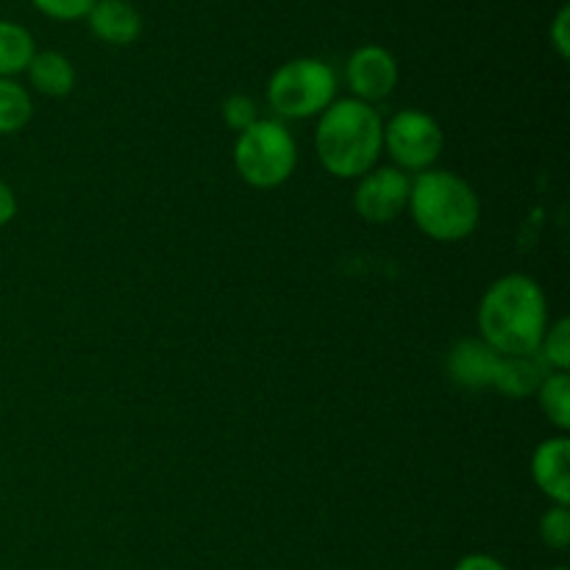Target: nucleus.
Returning a JSON list of instances; mask_svg holds the SVG:
<instances>
[{
    "instance_id": "a211bd4d",
    "label": "nucleus",
    "mask_w": 570,
    "mask_h": 570,
    "mask_svg": "<svg viewBox=\"0 0 570 570\" xmlns=\"http://www.w3.org/2000/svg\"><path fill=\"white\" fill-rule=\"evenodd\" d=\"M95 3H98V0H31V6L39 14L59 22L81 20V17H87L89 11H92Z\"/></svg>"
},
{
    "instance_id": "39448f33",
    "label": "nucleus",
    "mask_w": 570,
    "mask_h": 570,
    "mask_svg": "<svg viewBox=\"0 0 570 570\" xmlns=\"http://www.w3.org/2000/svg\"><path fill=\"white\" fill-rule=\"evenodd\" d=\"M337 95V76L321 59H293L278 67L267 81V104L276 115L289 120L317 117L334 104Z\"/></svg>"
},
{
    "instance_id": "f3484780",
    "label": "nucleus",
    "mask_w": 570,
    "mask_h": 570,
    "mask_svg": "<svg viewBox=\"0 0 570 570\" xmlns=\"http://www.w3.org/2000/svg\"><path fill=\"white\" fill-rule=\"evenodd\" d=\"M538 529L540 540H543L549 549L566 551L570 546V510L562 504H554L549 512H543Z\"/></svg>"
},
{
    "instance_id": "7ed1b4c3",
    "label": "nucleus",
    "mask_w": 570,
    "mask_h": 570,
    "mask_svg": "<svg viewBox=\"0 0 570 570\" xmlns=\"http://www.w3.org/2000/svg\"><path fill=\"white\" fill-rule=\"evenodd\" d=\"M415 226L434 243H460L476 232L482 204L471 184L451 170H423L410 187Z\"/></svg>"
},
{
    "instance_id": "4be33fe9",
    "label": "nucleus",
    "mask_w": 570,
    "mask_h": 570,
    "mask_svg": "<svg viewBox=\"0 0 570 570\" xmlns=\"http://www.w3.org/2000/svg\"><path fill=\"white\" fill-rule=\"evenodd\" d=\"M17 215V198L6 181H0V228L9 226Z\"/></svg>"
},
{
    "instance_id": "4468645a",
    "label": "nucleus",
    "mask_w": 570,
    "mask_h": 570,
    "mask_svg": "<svg viewBox=\"0 0 570 570\" xmlns=\"http://www.w3.org/2000/svg\"><path fill=\"white\" fill-rule=\"evenodd\" d=\"M33 100L26 87L11 78H0V137L17 134L31 122Z\"/></svg>"
},
{
    "instance_id": "f8f14e48",
    "label": "nucleus",
    "mask_w": 570,
    "mask_h": 570,
    "mask_svg": "<svg viewBox=\"0 0 570 570\" xmlns=\"http://www.w3.org/2000/svg\"><path fill=\"white\" fill-rule=\"evenodd\" d=\"M26 72L31 87L48 98H67L76 89V67L59 50H37Z\"/></svg>"
},
{
    "instance_id": "dca6fc26",
    "label": "nucleus",
    "mask_w": 570,
    "mask_h": 570,
    "mask_svg": "<svg viewBox=\"0 0 570 570\" xmlns=\"http://www.w3.org/2000/svg\"><path fill=\"white\" fill-rule=\"evenodd\" d=\"M538 356L543 360V365L549 367V371L568 373V367H570V321L568 317H560L554 326L546 328Z\"/></svg>"
},
{
    "instance_id": "f257e3e1",
    "label": "nucleus",
    "mask_w": 570,
    "mask_h": 570,
    "mask_svg": "<svg viewBox=\"0 0 570 570\" xmlns=\"http://www.w3.org/2000/svg\"><path fill=\"white\" fill-rule=\"evenodd\" d=\"M479 334L501 356H534L549 328V301L532 276L495 278L479 304Z\"/></svg>"
},
{
    "instance_id": "1a4fd4ad",
    "label": "nucleus",
    "mask_w": 570,
    "mask_h": 570,
    "mask_svg": "<svg viewBox=\"0 0 570 570\" xmlns=\"http://www.w3.org/2000/svg\"><path fill=\"white\" fill-rule=\"evenodd\" d=\"M504 356L495 354L482 340H462L449 354V376L468 390L495 387Z\"/></svg>"
},
{
    "instance_id": "9d476101",
    "label": "nucleus",
    "mask_w": 570,
    "mask_h": 570,
    "mask_svg": "<svg viewBox=\"0 0 570 570\" xmlns=\"http://www.w3.org/2000/svg\"><path fill=\"white\" fill-rule=\"evenodd\" d=\"M532 479L554 504L570 507V440L566 434L538 445L532 456Z\"/></svg>"
},
{
    "instance_id": "0eeeda50",
    "label": "nucleus",
    "mask_w": 570,
    "mask_h": 570,
    "mask_svg": "<svg viewBox=\"0 0 570 570\" xmlns=\"http://www.w3.org/2000/svg\"><path fill=\"white\" fill-rule=\"evenodd\" d=\"M410 176L399 167H379V170L365 173L354 189L356 215L373 226L393 223L395 217L404 215L410 204Z\"/></svg>"
},
{
    "instance_id": "f03ea898",
    "label": "nucleus",
    "mask_w": 570,
    "mask_h": 570,
    "mask_svg": "<svg viewBox=\"0 0 570 570\" xmlns=\"http://www.w3.org/2000/svg\"><path fill=\"white\" fill-rule=\"evenodd\" d=\"M382 117L371 104L356 98L334 100L317 122V159L334 178H362L382 154Z\"/></svg>"
},
{
    "instance_id": "412c9836",
    "label": "nucleus",
    "mask_w": 570,
    "mask_h": 570,
    "mask_svg": "<svg viewBox=\"0 0 570 570\" xmlns=\"http://www.w3.org/2000/svg\"><path fill=\"white\" fill-rule=\"evenodd\" d=\"M454 570H510V568L490 554H468L456 562Z\"/></svg>"
},
{
    "instance_id": "2eb2a0df",
    "label": "nucleus",
    "mask_w": 570,
    "mask_h": 570,
    "mask_svg": "<svg viewBox=\"0 0 570 570\" xmlns=\"http://www.w3.org/2000/svg\"><path fill=\"white\" fill-rule=\"evenodd\" d=\"M540 410L546 412L551 423L560 429L562 434L570 429V376L562 371L546 373V379L538 387Z\"/></svg>"
},
{
    "instance_id": "6e6552de",
    "label": "nucleus",
    "mask_w": 570,
    "mask_h": 570,
    "mask_svg": "<svg viewBox=\"0 0 570 570\" xmlns=\"http://www.w3.org/2000/svg\"><path fill=\"white\" fill-rule=\"evenodd\" d=\"M345 78L354 98L373 106L376 100L390 98L399 87V61L384 45H362L348 56Z\"/></svg>"
},
{
    "instance_id": "423d86ee",
    "label": "nucleus",
    "mask_w": 570,
    "mask_h": 570,
    "mask_svg": "<svg viewBox=\"0 0 570 570\" xmlns=\"http://www.w3.org/2000/svg\"><path fill=\"white\" fill-rule=\"evenodd\" d=\"M443 142L440 122L421 109H401L382 128V148L401 173L432 170V165L443 154Z\"/></svg>"
},
{
    "instance_id": "5701e85b",
    "label": "nucleus",
    "mask_w": 570,
    "mask_h": 570,
    "mask_svg": "<svg viewBox=\"0 0 570 570\" xmlns=\"http://www.w3.org/2000/svg\"><path fill=\"white\" fill-rule=\"evenodd\" d=\"M554 570H568V568H554Z\"/></svg>"
},
{
    "instance_id": "9b49d317",
    "label": "nucleus",
    "mask_w": 570,
    "mask_h": 570,
    "mask_svg": "<svg viewBox=\"0 0 570 570\" xmlns=\"http://www.w3.org/2000/svg\"><path fill=\"white\" fill-rule=\"evenodd\" d=\"M89 31L106 45H131L142 33V14L128 0H98L87 14Z\"/></svg>"
},
{
    "instance_id": "aec40b11",
    "label": "nucleus",
    "mask_w": 570,
    "mask_h": 570,
    "mask_svg": "<svg viewBox=\"0 0 570 570\" xmlns=\"http://www.w3.org/2000/svg\"><path fill=\"white\" fill-rule=\"evenodd\" d=\"M549 39L557 56L566 61L570 56V6H560V11H557L549 26Z\"/></svg>"
},
{
    "instance_id": "ddd939ff",
    "label": "nucleus",
    "mask_w": 570,
    "mask_h": 570,
    "mask_svg": "<svg viewBox=\"0 0 570 570\" xmlns=\"http://www.w3.org/2000/svg\"><path fill=\"white\" fill-rule=\"evenodd\" d=\"M33 53H37V45H33L31 31L20 22L0 20V78L26 72Z\"/></svg>"
},
{
    "instance_id": "20e7f679",
    "label": "nucleus",
    "mask_w": 570,
    "mask_h": 570,
    "mask_svg": "<svg viewBox=\"0 0 570 570\" xmlns=\"http://www.w3.org/2000/svg\"><path fill=\"white\" fill-rule=\"evenodd\" d=\"M298 165V145L284 122L256 120L245 128L234 145V167L239 178L254 189H276L287 181Z\"/></svg>"
},
{
    "instance_id": "6ab92c4d",
    "label": "nucleus",
    "mask_w": 570,
    "mask_h": 570,
    "mask_svg": "<svg viewBox=\"0 0 570 570\" xmlns=\"http://www.w3.org/2000/svg\"><path fill=\"white\" fill-rule=\"evenodd\" d=\"M223 120H226L232 131L243 134L245 128H250L259 120V111H256V104L248 95H228L226 104H223Z\"/></svg>"
}]
</instances>
